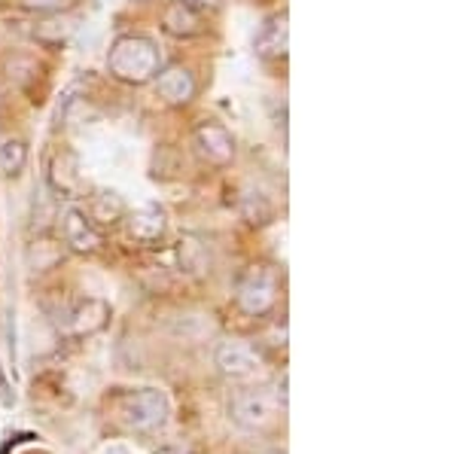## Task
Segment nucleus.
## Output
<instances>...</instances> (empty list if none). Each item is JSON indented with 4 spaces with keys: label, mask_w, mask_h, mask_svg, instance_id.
Masks as SVG:
<instances>
[{
    "label": "nucleus",
    "mask_w": 457,
    "mask_h": 454,
    "mask_svg": "<svg viewBox=\"0 0 457 454\" xmlns=\"http://www.w3.org/2000/svg\"><path fill=\"white\" fill-rule=\"evenodd\" d=\"M153 89L165 104L187 107L198 92V79L187 64H168V68H159V73L153 77Z\"/></svg>",
    "instance_id": "8"
},
{
    "label": "nucleus",
    "mask_w": 457,
    "mask_h": 454,
    "mask_svg": "<svg viewBox=\"0 0 457 454\" xmlns=\"http://www.w3.org/2000/svg\"><path fill=\"white\" fill-rule=\"evenodd\" d=\"M120 415L125 427L137 430V433H153V430L165 427L168 415H171V400L159 387H141V391L125 393L120 402Z\"/></svg>",
    "instance_id": "2"
},
{
    "label": "nucleus",
    "mask_w": 457,
    "mask_h": 454,
    "mask_svg": "<svg viewBox=\"0 0 457 454\" xmlns=\"http://www.w3.org/2000/svg\"><path fill=\"white\" fill-rule=\"evenodd\" d=\"M241 214H245V219L250 226H262L271 219L275 208H271V202L265 199L262 193H247L245 199H241Z\"/></svg>",
    "instance_id": "17"
},
{
    "label": "nucleus",
    "mask_w": 457,
    "mask_h": 454,
    "mask_svg": "<svg viewBox=\"0 0 457 454\" xmlns=\"http://www.w3.org/2000/svg\"><path fill=\"white\" fill-rule=\"evenodd\" d=\"M281 400L278 393L265 391V387H247V391H238L228 402V415L247 433H260L269 424H275L278 412H281Z\"/></svg>",
    "instance_id": "4"
},
{
    "label": "nucleus",
    "mask_w": 457,
    "mask_h": 454,
    "mask_svg": "<svg viewBox=\"0 0 457 454\" xmlns=\"http://www.w3.org/2000/svg\"><path fill=\"white\" fill-rule=\"evenodd\" d=\"M262 454H284V451H262Z\"/></svg>",
    "instance_id": "23"
},
{
    "label": "nucleus",
    "mask_w": 457,
    "mask_h": 454,
    "mask_svg": "<svg viewBox=\"0 0 457 454\" xmlns=\"http://www.w3.org/2000/svg\"><path fill=\"white\" fill-rule=\"evenodd\" d=\"M73 34V25L71 19L64 16H55V12H49L43 21H37L34 25V40L40 43V46H64L68 43V37Z\"/></svg>",
    "instance_id": "15"
},
{
    "label": "nucleus",
    "mask_w": 457,
    "mask_h": 454,
    "mask_svg": "<svg viewBox=\"0 0 457 454\" xmlns=\"http://www.w3.org/2000/svg\"><path fill=\"white\" fill-rule=\"evenodd\" d=\"M159 454H180V451H177V449H165V451H159Z\"/></svg>",
    "instance_id": "21"
},
{
    "label": "nucleus",
    "mask_w": 457,
    "mask_h": 454,
    "mask_svg": "<svg viewBox=\"0 0 457 454\" xmlns=\"http://www.w3.org/2000/svg\"><path fill=\"white\" fill-rule=\"evenodd\" d=\"M73 4V0H19V6H25V10L31 12H62L68 10V6Z\"/></svg>",
    "instance_id": "18"
},
{
    "label": "nucleus",
    "mask_w": 457,
    "mask_h": 454,
    "mask_svg": "<svg viewBox=\"0 0 457 454\" xmlns=\"http://www.w3.org/2000/svg\"><path fill=\"white\" fill-rule=\"evenodd\" d=\"M25 165H28V144L21 137H6L0 144V171L6 177H19L25 171Z\"/></svg>",
    "instance_id": "16"
},
{
    "label": "nucleus",
    "mask_w": 457,
    "mask_h": 454,
    "mask_svg": "<svg viewBox=\"0 0 457 454\" xmlns=\"http://www.w3.org/2000/svg\"><path fill=\"white\" fill-rule=\"evenodd\" d=\"M189 4H198V6H211V10H217L220 0H189Z\"/></svg>",
    "instance_id": "20"
},
{
    "label": "nucleus",
    "mask_w": 457,
    "mask_h": 454,
    "mask_svg": "<svg viewBox=\"0 0 457 454\" xmlns=\"http://www.w3.org/2000/svg\"><path fill=\"white\" fill-rule=\"evenodd\" d=\"M58 229L64 235V244L77 253H95L101 251V232L98 226L88 219V214L77 204H68V208L58 214Z\"/></svg>",
    "instance_id": "7"
},
{
    "label": "nucleus",
    "mask_w": 457,
    "mask_h": 454,
    "mask_svg": "<svg viewBox=\"0 0 457 454\" xmlns=\"http://www.w3.org/2000/svg\"><path fill=\"white\" fill-rule=\"evenodd\" d=\"M278 293H281V281H278L275 268L250 266L247 272L238 277L235 305H238L247 318H265V314L278 305Z\"/></svg>",
    "instance_id": "3"
},
{
    "label": "nucleus",
    "mask_w": 457,
    "mask_h": 454,
    "mask_svg": "<svg viewBox=\"0 0 457 454\" xmlns=\"http://www.w3.org/2000/svg\"><path fill=\"white\" fill-rule=\"evenodd\" d=\"M110 324V305L104 299H79L73 309L64 314V333L73 339H88L101 333Z\"/></svg>",
    "instance_id": "9"
},
{
    "label": "nucleus",
    "mask_w": 457,
    "mask_h": 454,
    "mask_svg": "<svg viewBox=\"0 0 457 454\" xmlns=\"http://www.w3.org/2000/svg\"><path fill=\"white\" fill-rule=\"evenodd\" d=\"M0 406H4V409L16 406V391H12L10 378H6V372H4V366H0Z\"/></svg>",
    "instance_id": "19"
},
{
    "label": "nucleus",
    "mask_w": 457,
    "mask_h": 454,
    "mask_svg": "<svg viewBox=\"0 0 457 454\" xmlns=\"http://www.w3.org/2000/svg\"><path fill=\"white\" fill-rule=\"evenodd\" d=\"M162 68V53L156 40L144 34H120L110 43L107 73L125 86H146Z\"/></svg>",
    "instance_id": "1"
},
{
    "label": "nucleus",
    "mask_w": 457,
    "mask_h": 454,
    "mask_svg": "<svg viewBox=\"0 0 457 454\" xmlns=\"http://www.w3.org/2000/svg\"><path fill=\"white\" fill-rule=\"evenodd\" d=\"M46 183L55 199H77L79 195V189H83V174H79V162L71 150H58L53 156Z\"/></svg>",
    "instance_id": "11"
},
{
    "label": "nucleus",
    "mask_w": 457,
    "mask_h": 454,
    "mask_svg": "<svg viewBox=\"0 0 457 454\" xmlns=\"http://www.w3.org/2000/svg\"><path fill=\"white\" fill-rule=\"evenodd\" d=\"M110 451H113V454H129V451H125V449H110Z\"/></svg>",
    "instance_id": "22"
},
{
    "label": "nucleus",
    "mask_w": 457,
    "mask_h": 454,
    "mask_svg": "<svg viewBox=\"0 0 457 454\" xmlns=\"http://www.w3.org/2000/svg\"><path fill=\"white\" fill-rule=\"evenodd\" d=\"M125 210L129 208H125V202L116 193H95L92 199H88L86 214L98 226V223H116V219L125 217Z\"/></svg>",
    "instance_id": "14"
},
{
    "label": "nucleus",
    "mask_w": 457,
    "mask_h": 454,
    "mask_svg": "<svg viewBox=\"0 0 457 454\" xmlns=\"http://www.w3.org/2000/svg\"><path fill=\"white\" fill-rule=\"evenodd\" d=\"M122 219L129 223L131 238L144 241V244L159 241L162 235H165V229H168V217H165V210H162L159 204H141V208H135V210H125Z\"/></svg>",
    "instance_id": "13"
},
{
    "label": "nucleus",
    "mask_w": 457,
    "mask_h": 454,
    "mask_svg": "<svg viewBox=\"0 0 457 454\" xmlns=\"http://www.w3.org/2000/svg\"><path fill=\"white\" fill-rule=\"evenodd\" d=\"M287 46H290V25H287V10L271 12L260 25L253 37V53L260 58H287Z\"/></svg>",
    "instance_id": "12"
},
{
    "label": "nucleus",
    "mask_w": 457,
    "mask_h": 454,
    "mask_svg": "<svg viewBox=\"0 0 457 454\" xmlns=\"http://www.w3.org/2000/svg\"><path fill=\"white\" fill-rule=\"evenodd\" d=\"M193 146L195 153L213 168H228L238 156V144H235V135L228 131L223 122L204 120L193 128Z\"/></svg>",
    "instance_id": "5"
},
{
    "label": "nucleus",
    "mask_w": 457,
    "mask_h": 454,
    "mask_svg": "<svg viewBox=\"0 0 457 454\" xmlns=\"http://www.w3.org/2000/svg\"><path fill=\"white\" fill-rule=\"evenodd\" d=\"M217 366L226 378H235V382H245V378H256L262 372V354L256 351L250 342L241 339H228L217 348Z\"/></svg>",
    "instance_id": "6"
},
{
    "label": "nucleus",
    "mask_w": 457,
    "mask_h": 454,
    "mask_svg": "<svg viewBox=\"0 0 457 454\" xmlns=\"http://www.w3.org/2000/svg\"><path fill=\"white\" fill-rule=\"evenodd\" d=\"M162 31L174 37V40H193L204 31V19L198 6L189 4V0H168L162 6Z\"/></svg>",
    "instance_id": "10"
}]
</instances>
